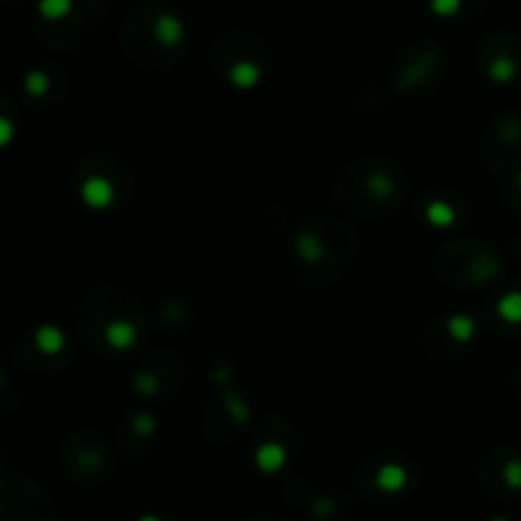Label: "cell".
Returning a JSON list of instances; mask_svg holds the SVG:
<instances>
[{"label": "cell", "mask_w": 521, "mask_h": 521, "mask_svg": "<svg viewBox=\"0 0 521 521\" xmlns=\"http://www.w3.org/2000/svg\"><path fill=\"white\" fill-rule=\"evenodd\" d=\"M233 77H236L238 84H251L253 79H256V72H253L251 67H238L236 72H233Z\"/></svg>", "instance_id": "8fae6325"}, {"label": "cell", "mask_w": 521, "mask_h": 521, "mask_svg": "<svg viewBox=\"0 0 521 521\" xmlns=\"http://www.w3.org/2000/svg\"><path fill=\"white\" fill-rule=\"evenodd\" d=\"M376 483H379L381 491H388V493H396V491H401L404 483H406V473L399 468V465H386L383 471L379 473V478H376Z\"/></svg>", "instance_id": "6da1fadb"}, {"label": "cell", "mask_w": 521, "mask_h": 521, "mask_svg": "<svg viewBox=\"0 0 521 521\" xmlns=\"http://www.w3.org/2000/svg\"><path fill=\"white\" fill-rule=\"evenodd\" d=\"M491 521H506V519H491Z\"/></svg>", "instance_id": "2e32d148"}, {"label": "cell", "mask_w": 521, "mask_h": 521, "mask_svg": "<svg viewBox=\"0 0 521 521\" xmlns=\"http://www.w3.org/2000/svg\"><path fill=\"white\" fill-rule=\"evenodd\" d=\"M504 480H506V486L513 488V491H521V462L519 460H513L509 462L504 468Z\"/></svg>", "instance_id": "52a82bcc"}, {"label": "cell", "mask_w": 521, "mask_h": 521, "mask_svg": "<svg viewBox=\"0 0 521 521\" xmlns=\"http://www.w3.org/2000/svg\"><path fill=\"white\" fill-rule=\"evenodd\" d=\"M84 197H87L90 205H105L110 200V187L102 179H90L84 184Z\"/></svg>", "instance_id": "5b68a950"}, {"label": "cell", "mask_w": 521, "mask_h": 521, "mask_svg": "<svg viewBox=\"0 0 521 521\" xmlns=\"http://www.w3.org/2000/svg\"><path fill=\"white\" fill-rule=\"evenodd\" d=\"M59 335L57 332H51V330H46V332H41V348H46V350H57L59 348Z\"/></svg>", "instance_id": "7c38bea8"}, {"label": "cell", "mask_w": 521, "mask_h": 521, "mask_svg": "<svg viewBox=\"0 0 521 521\" xmlns=\"http://www.w3.org/2000/svg\"><path fill=\"white\" fill-rule=\"evenodd\" d=\"M110 340H113V345H128L131 343V330H126L123 325H113L110 328Z\"/></svg>", "instance_id": "30bf717a"}, {"label": "cell", "mask_w": 521, "mask_h": 521, "mask_svg": "<svg viewBox=\"0 0 521 521\" xmlns=\"http://www.w3.org/2000/svg\"><path fill=\"white\" fill-rule=\"evenodd\" d=\"M156 36H159L164 44H177L182 39V26L174 16H161L156 21Z\"/></svg>", "instance_id": "7a4b0ae2"}, {"label": "cell", "mask_w": 521, "mask_h": 521, "mask_svg": "<svg viewBox=\"0 0 521 521\" xmlns=\"http://www.w3.org/2000/svg\"><path fill=\"white\" fill-rule=\"evenodd\" d=\"M450 328H453V332L460 337V340H468V337H471V332H473V322L468 320V317H457V320H453V325H450Z\"/></svg>", "instance_id": "9c48e42d"}, {"label": "cell", "mask_w": 521, "mask_h": 521, "mask_svg": "<svg viewBox=\"0 0 521 521\" xmlns=\"http://www.w3.org/2000/svg\"><path fill=\"white\" fill-rule=\"evenodd\" d=\"M491 77L498 79V82H509V79L513 77V61L506 59V57L496 59L493 61V67H491Z\"/></svg>", "instance_id": "8992f818"}, {"label": "cell", "mask_w": 521, "mask_h": 521, "mask_svg": "<svg viewBox=\"0 0 521 521\" xmlns=\"http://www.w3.org/2000/svg\"><path fill=\"white\" fill-rule=\"evenodd\" d=\"M141 521H159V519H156V516H143Z\"/></svg>", "instance_id": "9a60e30c"}, {"label": "cell", "mask_w": 521, "mask_h": 521, "mask_svg": "<svg viewBox=\"0 0 521 521\" xmlns=\"http://www.w3.org/2000/svg\"><path fill=\"white\" fill-rule=\"evenodd\" d=\"M519 184H521V174H519Z\"/></svg>", "instance_id": "e0dca14e"}, {"label": "cell", "mask_w": 521, "mask_h": 521, "mask_svg": "<svg viewBox=\"0 0 521 521\" xmlns=\"http://www.w3.org/2000/svg\"><path fill=\"white\" fill-rule=\"evenodd\" d=\"M258 465L266 473L278 471V468L284 465V450H281V447H276V445L260 447V450H258Z\"/></svg>", "instance_id": "3957f363"}, {"label": "cell", "mask_w": 521, "mask_h": 521, "mask_svg": "<svg viewBox=\"0 0 521 521\" xmlns=\"http://www.w3.org/2000/svg\"><path fill=\"white\" fill-rule=\"evenodd\" d=\"M41 8H44V13H46V16L57 18V16H61V13L69 8V0H44Z\"/></svg>", "instance_id": "ba28073f"}, {"label": "cell", "mask_w": 521, "mask_h": 521, "mask_svg": "<svg viewBox=\"0 0 521 521\" xmlns=\"http://www.w3.org/2000/svg\"><path fill=\"white\" fill-rule=\"evenodd\" d=\"M429 215H432V218H435V222H439V225H442V222H450V210H447V207H442V205H435Z\"/></svg>", "instance_id": "5bb4252c"}, {"label": "cell", "mask_w": 521, "mask_h": 521, "mask_svg": "<svg viewBox=\"0 0 521 521\" xmlns=\"http://www.w3.org/2000/svg\"><path fill=\"white\" fill-rule=\"evenodd\" d=\"M498 314L509 322H521V294L511 292L498 302Z\"/></svg>", "instance_id": "277c9868"}, {"label": "cell", "mask_w": 521, "mask_h": 521, "mask_svg": "<svg viewBox=\"0 0 521 521\" xmlns=\"http://www.w3.org/2000/svg\"><path fill=\"white\" fill-rule=\"evenodd\" d=\"M457 3H460V0H435V10H437V13H445V16H447V13L457 10Z\"/></svg>", "instance_id": "4fadbf2b"}]
</instances>
